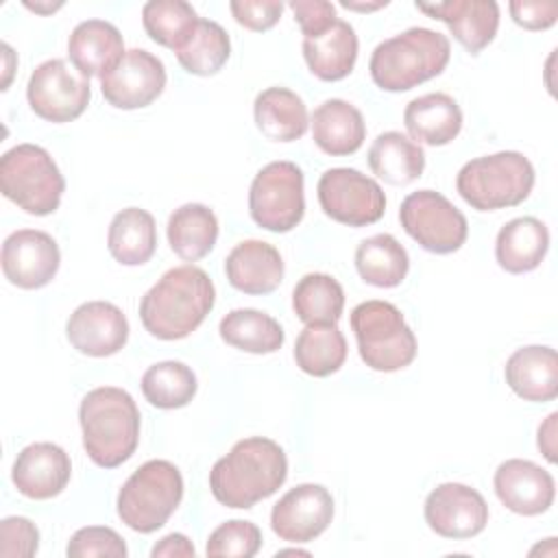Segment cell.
I'll return each mask as SVG.
<instances>
[{
    "label": "cell",
    "instance_id": "5",
    "mask_svg": "<svg viewBox=\"0 0 558 558\" xmlns=\"http://www.w3.org/2000/svg\"><path fill=\"white\" fill-rule=\"evenodd\" d=\"M534 181V166L523 153L499 150L466 161L456 177V190L473 209L497 211L521 205Z\"/></svg>",
    "mask_w": 558,
    "mask_h": 558
},
{
    "label": "cell",
    "instance_id": "22",
    "mask_svg": "<svg viewBox=\"0 0 558 558\" xmlns=\"http://www.w3.org/2000/svg\"><path fill=\"white\" fill-rule=\"evenodd\" d=\"M120 31L105 20H85L74 26L68 39V57L85 78L109 74L124 57Z\"/></svg>",
    "mask_w": 558,
    "mask_h": 558
},
{
    "label": "cell",
    "instance_id": "10",
    "mask_svg": "<svg viewBox=\"0 0 558 558\" xmlns=\"http://www.w3.org/2000/svg\"><path fill=\"white\" fill-rule=\"evenodd\" d=\"M399 222L421 248L436 255L456 253L469 235L464 214L436 190L408 194L399 207Z\"/></svg>",
    "mask_w": 558,
    "mask_h": 558
},
{
    "label": "cell",
    "instance_id": "45",
    "mask_svg": "<svg viewBox=\"0 0 558 558\" xmlns=\"http://www.w3.org/2000/svg\"><path fill=\"white\" fill-rule=\"evenodd\" d=\"M150 556L153 558H161V556H187V558H194L196 556V549L192 545V541L185 536V534H179V532H172L168 536H163L153 549H150Z\"/></svg>",
    "mask_w": 558,
    "mask_h": 558
},
{
    "label": "cell",
    "instance_id": "39",
    "mask_svg": "<svg viewBox=\"0 0 558 558\" xmlns=\"http://www.w3.org/2000/svg\"><path fill=\"white\" fill-rule=\"evenodd\" d=\"M262 547V530L253 521L231 519L220 523L207 538L205 554L211 558L233 556V558H251Z\"/></svg>",
    "mask_w": 558,
    "mask_h": 558
},
{
    "label": "cell",
    "instance_id": "35",
    "mask_svg": "<svg viewBox=\"0 0 558 558\" xmlns=\"http://www.w3.org/2000/svg\"><path fill=\"white\" fill-rule=\"evenodd\" d=\"M347 360V340L336 325H305L294 342L296 366L312 377H329Z\"/></svg>",
    "mask_w": 558,
    "mask_h": 558
},
{
    "label": "cell",
    "instance_id": "46",
    "mask_svg": "<svg viewBox=\"0 0 558 558\" xmlns=\"http://www.w3.org/2000/svg\"><path fill=\"white\" fill-rule=\"evenodd\" d=\"M556 421H558V412H551L538 427V436H536V445L541 449V453L547 458V462H556Z\"/></svg>",
    "mask_w": 558,
    "mask_h": 558
},
{
    "label": "cell",
    "instance_id": "34",
    "mask_svg": "<svg viewBox=\"0 0 558 558\" xmlns=\"http://www.w3.org/2000/svg\"><path fill=\"white\" fill-rule=\"evenodd\" d=\"M292 310L305 325H336L344 310V290L327 272H307L292 290Z\"/></svg>",
    "mask_w": 558,
    "mask_h": 558
},
{
    "label": "cell",
    "instance_id": "19",
    "mask_svg": "<svg viewBox=\"0 0 558 558\" xmlns=\"http://www.w3.org/2000/svg\"><path fill=\"white\" fill-rule=\"evenodd\" d=\"M72 462L65 449L54 442H33L24 447L11 469V480L28 499H52L68 486Z\"/></svg>",
    "mask_w": 558,
    "mask_h": 558
},
{
    "label": "cell",
    "instance_id": "2",
    "mask_svg": "<svg viewBox=\"0 0 558 558\" xmlns=\"http://www.w3.org/2000/svg\"><path fill=\"white\" fill-rule=\"evenodd\" d=\"M288 477L286 451L270 438L238 440L209 471V490L227 508H253L275 495Z\"/></svg>",
    "mask_w": 558,
    "mask_h": 558
},
{
    "label": "cell",
    "instance_id": "23",
    "mask_svg": "<svg viewBox=\"0 0 558 558\" xmlns=\"http://www.w3.org/2000/svg\"><path fill=\"white\" fill-rule=\"evenodd\" d=\"M506 384L523 401L545 403L558 397V355L551 347L530 344L517 349L504 368Z\"/></svg>",
    "mask_w": 558,
    "mask_h": 558
},
{
    "label": "cell",
    "instance_id": "32",
    "mask_svg": "<svg viewBox=\"0 0 558 558\" xmlns=\"http://www.w3.org/2000/svg\"><path fill=\"white\" fill-rule=\"evenodd\" d=\"M218 331L229 347L240 349L244 353H253V355L275 353L283 347V340H286V333L279 320L253 307L231 310L227 316H222Z\"/></svg>",
    "mask_w": 558,
    "mask_h": 558
},
{
    "label": "cell",
    "instance_id": "42",
    "mask_svg": "<svg viewBox=\"0 0 558 558\" xmlns=\"http://www.w3.org/2000/svg\"><path fill=\"white\" fill-rule=\"evenodd\" d=\"M229 9L235 17V22L248 31L264 33L272 28L281 13H283V2L277 0H231Z\"/></svg>",
    "mask_w": 558,
    "mask_h": 558
},
{
    "label": "cell",
    "instance_id": "12",
    "mask_svg": "<svg viewBox=\"0 0 558 558\" xmlns=\"http://www.w3.org/2000/svg\"><path fill=\"white\" fill-rule=\"evenodd\" d=\"M31 109L54 124L76 120L89 105L92 85L81 72H74L63 59L39 63L26 85Z\"/></svg>",
    "mask_w": 558,
    "mask_h": 558
},
{
    "label": "cell",
    "instance_id": "20",
    "mask_svg": "<svg viewBox=\"0 0 558 558\" xmlns=\"http://www.w3.org/2000/svg\"><path fill=\"white\" fill-rule=\"evenodd\" d=\"M416 9L449 26L456 41L469 52L480 54L497 35L499 4L495 0H447L416 2Z\"/></svg>",
    "mask_w": 558,
    "mask_h": 558
},
{
    "label": "cell",
    "instance_id": "18",
    "mask_svg": "<svg viewBox=\"0 0 558 558\" xmlns=\"http://www.w3.org/2000/svg\"><path fill=\"white\" fill-rule=\"evenodd\" d=\"M495 495L514 514L536 517L549 510L556 497V484L547 469L532 460L510 458L501 462L493 477Z\"/></svg>",
    "mask_w": 558,
    "mask_h": 558
},
{
    "label": "cell",
    "instance_id": "8",
    "mask_svg": "<svg viewBox=\"0 0 558 558\" xmlns=\"http://www.w3.org/2000/svg\"><path fill=\"white\" fill-rule=\"evenodd\" d=\"M2 194L31 216L57 211L65 179L54 159L37 144H17L0 159Z\"/></svg>",
    "mask_w": 558,
    "mask_h": 558
},
{
    "label": "cell",
    "instance_id": "21",
    "mask_svg": "<svg viewBox=\"0 0 558 558\" xmlns=\"http://www.w3.org/2000/svg\"><path fill=\"white\" fill-rule=\"evenodd\" d=\"M283 259L264 240H242L225 259L229 283L244 294H270L283 281Z\"/></svg>",
    "mask_w": 558,
    "mask_h": 558
},
{
    "label": "cell",
    "instance_id": "7",
    "mask_svg": "<svg viewBox=\"0 0 558 558\" xmlns=\"http://www.w3.org/2000/svg\"><path fill=\"white\" fill-rule=\"evenodd\" d=\"M351 329L362 362L379 373H395L416 357V336L401 310L388 301H364L351 312Z\"/></svg>",
    "mask_w": 558,
    "mask_h": 558
},
{
    "label": "cell",
    "instance_id": "43",
    "mask_svg": "<svg viewBox=\"0 0 558 558\" xmlns=\"http://www.w3.org/2000/svg\"><path fill=\"white\" fill-rule=\"evenodd\" d=\"M288 7L292 9L294 20L299 22L303 39L320 35L338 20L336 7L327 0H292Z\"/></svg>",
    "mask_w": 558,
    "mask_h": 558
},
{
    "label": "cell",
    "instance_id": "44",
    "mask_svg": "<svg viewBox=\"0 0 558 558\" xmlns=\"http://www.w3.org/2000/svg\"><path fill=\"white\" fill-rule=\"evenodd\" d=\"M512 22L525 31H547L558 20V4L556 2H541V0H512L508 4Z\"/></svg>",
    "mask_w": 558,
    "mask_h": 558
},
{
    "label": "cell",
    "instance_id": "6",
    "mask_svg": "<svg viewBox=\"0 0 558 558\" xmlns=\"http://www.w3.org/2000/svg\"><path fill=\"white\" fill-rule=\"evenodd\" d=\"M181 499V471L168 460H148L122 484L116 510L126 527L140 534H150L166 525Z\"/></svg>",
    "mask_w": 558,
    "mask_h": 558
},
{
    "label": "cell",
    "instance_id": "24",
    "mask_svg": "<svg viewBox=\"0 0 558 558\" xmlns=\"http://www.w3.org/2000/svg\"><path fill=\"white\" fill-rule=\"evenodd\" d=\"M403 124L410 140L427 146H445L453 142L462 129V109L445 92H432L408 102Z\"/></svg>",
    "mask_w": 558,
    "mask_h": 558
},
{
    "label": "cell",
    "instance_id": "37",
    "mask_svg": "<svg viewBox=\"0 0 558 558\" xmlns=\"http://www.w3.org/2000/svg\"><path fill=\"white\" fill-rule=\"evenodd\" d=\"M181 68L196 76H214L231 54L227 31L214 20H198L192 37L174 52Z\"/></svg>",
    "mask_w": 558,
    "mask_h": 558
},
{
    "label": "cell",
    "instance_id": "25",
    "mask_svg": "<svg viewBox=\"0 0 558 558\" xmlns=\"http://www.w3.org/2000/svg\"><path fill=\"white\" fill-rule=\"evenodd\" d=\"M310 124L314 144L331 157L353 155L366 137V124L360 109L342 98L320 102L314 109Z\"/></svg>",
    "mask_w": 558,
    "mask_h": 558
},
{
    "label": "cell",
    "instance_id": "29",
    "mask_svg": "<svg viewBox=\"0 0 558 558\" xmlns=\"http://www.w3.org/2000/svg\"><path fill=\"white\" fill-rule=\"evenodd\" d=\"M107 248L122 266L146 264L157 248L155 218L140 207H126L111 218L107 231Z\"/></svg>",
    "mask_w": 558,
    "mask_h": 558
},
{
    "label": "cell",
    "instance_id": "49",
    "mask_svg": "<svg viewBox=\"0 0 558 558\" xmlns=\"http://www.w3.org/2000/svg\"><path fill=\"white\" fill-rule=\"evenodd\" d=\"M24 7L35 11V13H41V15H48V13H54L57 9L63 7V2H28L24 0Z\"/></svg>",
    "mask_w": 558,
    "mask_h": 558
},
{
    "label": "cell",
    "instance_id": "16",
    "mask_svg": "<svg viewBox=\"0 0 558 558\" xmlns=\"http://www.w3.org/2000/svg\"><path fill=\"white\" fill-rule=\"evenodd\" d=\"M0 262L9 283L22 290H39L54 279L61 253L50 233L39 229H20L4 240Z\"/></svg>",
    "mask_w": 558,
    "mask_h": 558
},
{
    "label": "cell",
    "instance_id": "36",
    "mask_svg": "<svg viewBox=\"0 0 558 558\" xmlns=\"http://www.w3.org/2000/svg\"><path fill=\"white\" fill-rule=\"evenodd\" d=\"M198 390L194 371L177 360L157 362L142 375V392L146 401L159 410H177L187 405Z\"/></svg>",
    "mask_w": 558,
    "mask_h": 558
},
{
    "label": "cell",
    "instance_id": "28",
    "mask_svg": "<svg viewBox=\"0 0 558 558\" xmlns=\"http://www.w3.org/2000/svg\"><path fill=\"white\" fill-rule=\"evenodd\" d=\"M253 118L259 133L272 142H294L310 126L303 98L288 87H268L255 96Z\"/></svg>",
    "mask_w": 558,
    "mask_h": 558
},
{
    "label": "cell",
    "instance_id": "1",
    "mask_svg": "<svg viewBox=\"0 0 558 558\" xmlns=\"http://www.w3.org/2000/svg\"><path fill=\"white\" fill-rule=\"evenodd\" d=\"M216 303V288L209 275L194 266H174L142 296L140 320L159 340L187 338Z\"/></svg>",
    "mask_w": 558,
    "mask_h": 558
},
{
    "label": "cell",
    "instance_id": "17",
    "mask_svg": "<svg viewBox=\"0 0 558 558\" xmlns=\"http://www.w3.org/2000/svg\"><path fill=\"white\" fill-rule=\"evenodd\" d=\"M65 336L78 353L109 357L124 349L129 340V320L124 312L109 301H87L70 314Z\"/></svg>",
    "mask_w": 558,
    "mask_h": 558
},
{
    "label": "cell",
    "instance_id": "14",
    "mask_svg": "<svg viewBox=\"0 0 558 558\" xmlns=\"http://www.w3.org/2000/svg\"><path fill=\"white\" fill-rule=\"evenodd\" d=\"M333 519V497L323 484H299L290 488L270 512L272 532L288 543H310L320 536Z\"/></svg>",
    "mask_w": 558,
    "mask_h": 558
},
{
    "label": "cell",
    "instance_id": "47",
    "mask_svg": "<svg viewBox=\"0 0 558 558\" xmlns=\"http://www.w3.org/2000/svg\"><path fill=\"white\" fill-rule=\"evenodd\" d=\"M340 4L349 11H360V13H371V11H377L381 7L388 4V0H379V2H349V0H340Z\"/></svg>",
    "mask_w": 558,
    "mask_h": 558
},
{
    "label": "cell",
    "instance_id": "4",
    "mask_svg": "<svg viewBox=\"0 0 558 558\" xmlns=\"http://www.w3.org/2000/svg\"><path fill=\"white\" fill-rule=\"evenodd\" d=\"M451 44L447 35L412 26L375 46L368 70L373 83L384 92H408L447 68Z\"/></svg>",
    "mask_w": 558,
    "mask_h": 558
},
{
    "label": "cell",
    "instance_id": "50",
    "mask_svg": "<svg viewBox=\"0 0 558 558\" xmlns=\"http://www.w3.org/2000/svg\"><path fill=\"white\" fill-rule=\"evenodd\" d=\"M283 554H301V556H310L307 551L303 549H283V551H277V556H283Z\"/></svg>",
    "mask_w": 558,
    "mask_h": 558
},
{
    "label": "cell",
    "instance_id": "30",
    "mask_svg": "<svg viewBox=\"0 0 558 558\" xmlns=\"http://www.w3.org/2000/svg\"><path fill=\"white\" fill-rule=\"evenodd\" d=\"M168 244L185 262H198L216 246L218 218L203 203H185L168 218Z\"/></svg>",
    "mask_w": 558,
    "mask_h": 558
},
{
    "label": "cell",
    "instance_id": "33",
    "mask_svg": "<svg viewBox=\"0 0 558 558\" xmlns=\"http://www.w3.org/2000/svg\"><path fill=\"white\" fill-rule=\"evenodd\" d=\"M355 268L375 288H397L410 270V257L395 235L377 233L357 244Z\"/></svg>",
    "mask_w": 558,
    "mask_h": 558
},
{
    "label": "cell",
    "instance_id": "15",
    "mask_svg": "<svg viewBox=\"0 0 558 558\" xmlns=\"http://www.w3.org/2000/svg\"><path fill=\"white\" fill-rule=\"evenodd\" d=\"M166 68L161 59L144 48L126 50L122 61L100 78L105 100L116 109H142L161 96Z\"/></svg>",
    "mask_w": 558,
    "mask_h": 558
},
{
    "label": "cell",
    "instance_id": "27",
    "mask_svg": "<svg viewBox=\"0 0 558 558\" xmlns=\"http://www.w3.org/2000/svg\"><path fill=\"white\" fill-rule=\"evenodd\" d=\"M303 59L320 81H342L353 72L357 59V35L344 20H336L327 31L303 39Z\"/></svg>",
    "mask_w": 558,
    "mask_h": 558
},
{
    "label": "cell",
    "instance_id": "3",
    "mask_svg": "<svg viewBox=\"0 0 558 558\" xmlns=\"http://www.w3.org/2000/svg\"><path fill=\"white\" fill-rule=\"evenodd\" d=\"M83 449L100 469L126 462L140 442V410L133 397L116 386L89 390L78 405Z\"/></svg>",
    "mask_w": 558,
    "mask_h": 558
},
{
    "label": "cell",
    "instance_id": "9",
    "mask_svg": "<svg viewBox=\"0 0 558 558\" xmlns=\"http://www.w3.org/2000/svg\"><path fill=\"white\" fill-rule=\"evenodd\" d=\"M303 172L292 161H270L253 179L248 214L266 231L288 233L305 214Z\"/></svg>",
    "mask_w": 558,
    "mask_h": 558
},
{
    "label": "cell",
    "instance_id": "11",
    "mask_svg": "<svg viewBox=\"0 0 558 558\" xmlns=\"http://www.w3.org/2000/svg\"><path fill=\"white\" fill-rule=\"evenodd\" d=\"M325 216L340 225L366 227L386 211V196L377 181L355 168L325 170L316 185Z\"/></svg>",
    "mask_w": 558,
    "mask_h": 558
},
{
    "label": "cell",
    "instance_id": "26",
    "mask_svg": "<svg viewBox=\"0 0 558 558\" xmlns=\"http://www.w3.org/2000/svg\"><path fill=\"white\" fill-rule=\"evenodd\" d=\"M549 248V229L534 216L508 220L495 240V259L510 275L532 272Z\"/></svg>",
    "mask_w": 558,
    "mask_h": 558
},
{
    "label": "cell",
    "instance_id": "31",
    "mask_svg": "<svg viewBox=\"0 0 558 558\" xmlns=\"http://www.w3.org/2000/svg\"><path fill=\"white\" fill-rule=\"evenodd\" d=\"M368 166L388 185H408L425 170V153L408 135L386 131L368 148Z\"/></svg>",
    "mask_w": 558,
    "mask_h": 558
},
{
    "label": "cell",
    "instance_id": "38",
    "mask_svg": "<svg viewBox=\"0 0 558 558\" xmlns=\"http://www.w3.org/2000/svg\"><path fill=\"white\" fill-rule=\"evenodd\" d=\"M198 20L185 0H150L142 9V24L148 37L174 52L192 37Z\"/></svg>",
    "mask_w": 558,
    "mask_h": 558
},
{
    "label": "cell",
    "instance_id": "40",
    "mask_svg": "<svg viewBox=\"0 0 558 558\" xmlns=\"http://www.w3.org/2000/svg\"><path fill=\"white\" fill-rule=\"evenodd\" d=\"M65 554L70 558H92V556H107V558H126L129 549L124 538L105 525H87L72 534Z\"/></svg>",
    "mask_w": 558,
    "mask_h": 558
},
{
    "label": "cell",
    "instance_id": "13",
    "mask_svg": "<svg viewBox=\"0 0 558 558\" xmlns=\"http://www.w3.org/2000/svg\"><path fill=\"white\" fill-rule=\"evenodd\" d=\"M425 523L442 538H473L488 523V504L471 486L460 482L438 484L425 499Z\"/></svg>",
    "mask_w": 558,
    "mask_h": 558
},
{
    "label": "cell",
    "instance_id": "41",
    "mask_svg": "<svg viewBox=\"0 0 558 558\" xmlns=\"http://www.w3.org/2000/svg\"><path fill=\"white\" fill-rule=\"evenodd\" d=\"M39 549V530L26 517H7L0 523V556L31 558Z\"/></svg>",
    "mask_w": 558,
    "mask_h": 558
},
{
    "label": "cell",
    "instance_id": "48",
    "mask_svg": "<svg viewBox=\"0 0 558 558\" xmlns=\"http://www.w3.org/2000/svg\"><path fill=\"white\" fill-rule=\"evenodd\" d=\"M2 57H4V81H2V89H7L9 83H11L13 61H15V54H13V50H11L9 44H2Z\"/></svg>",
    "mask_w": 558,
    "mask_h": 558
}]
</instances>
